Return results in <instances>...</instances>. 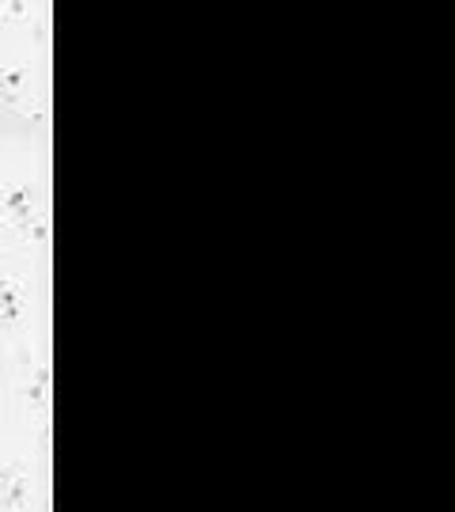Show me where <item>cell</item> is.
I'll use <instances>...</instances> for the list:
<instances>
[{
    "mask_svg": "<svg viewBox=\"0 0 455 512\" xmlns=\"http://www.w3.org/2000/svg\"><path fill=\"white\" fill-rule=\"evenodd\" d=\"M0 114H4V99H0Z\"/></svg>",
    "mask_w": 455,
    "mask_h": 512,
    "instance_id": "obj_1",
    "label": "cell"
}]
</instances>
